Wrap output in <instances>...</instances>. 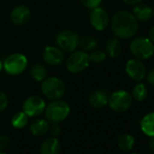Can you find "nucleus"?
<instances>
[{
    "instance_id": "nucleus-34",
    "label": "nucleus",
    "mask_w": 154,
    "mask_h": 154,
    "mask_svg": "<svg viewBox=\"0 0 154 154\" xmlns=\"http://www.w3.org/2000/svg\"><path fill=\"white\" fill-rule=\"evenodd\" d=\"M2 70H3V62L0 60V72H1Z\"/></svg>"
},
{
    "instance_id": "nucleus-1",
    "label": "nucleus",
    "mask_w": 154,
    "mask_h": 154,
    "mask_svg": "<svg viewBox=\"0 0 154 154\" xmlns=\"http://www.w3.org/2000/svg\"><path fill=\"white\" fill-rule=\"evenodd\" d=\"M112 32L118 39H128L135 35L138 30V21L131 12L121 10L116 12L111 21Z\"/></svg>"
},
{
    "instance_id": "nucleus-37",
    "label": "nucleus",
    "mask_w": 154,
    "mask_h": 154,
    "mask_svg": "<svg viewBox=\"0 0 154 154\" xmlns=\"http://www.w3.org/2000/svg\"><path fill=\"white\" fill-rule=\"evenodd\" d=\"M149 154H154V151H152V152H150V153H149Z\"/></svg>"
},
{
    "instance_id": "nucleus-6",
    "label": "nucleus",
    "mask_w": 154,
    "mask_h": 154,
    "mask_svg": "<svg viewBox=\"0 0 154 154\" xmlns=\"http://www.w3.org/2000/svg\"><path fill=\"white\" fill-rule=\"evenodd\" d=\"M27 65V57L21 53L11 54L3 62V69L10 75H19L23 73Z\"/></svg>"
},
{
    "instance_id": "nucleus-4",
    "label": "nucleus",
    "mask_w": 154,
    "mask_h": 154,
    "mask_svg": "<svg viewBox=\"0 0 154 154\" xmlns=\"http://www.w3.org/2000/svg\"><path fill=\"white\" fill-rule=\"evenodd\" d=\"M130 51L134 58L140 60H147L154 54V43L148 37L138 36L131 40L130 44Z\"/></svg>"
},
{
    "instance_id": "nucleus-13",
    "label": "nucleus",
    "mask_w": 154,
    "mask_h": 154,
    "mask_svg": "<svg viewBox=\"0 0 154 154\" xmlns=\"http://www.w3.org/2000/svg\"><path fill=\"white\" fill-rule=\"evenodd\" d=\"M31 18V11L28 7L25 5H18L15 7L10 13V19L16 26L26 25Z\"/></svg>"
},
{
    "instance_id": "nucleus-23",
    "label": "nucleus",
    "mask_w": 154,
    "mask_h": 154,
    "mask_svg": "<svg viewBox=\"0 0 154 154\" xmlns=\"http://www.w3.org/2000/svg\"><path fill=\"white\" fill-rule=\"evenodd\" d=\"M97 44V40L93 35H84L79 39V46L85 52H91L96 49Z\"/></svg>"
},
{
    "instance_id": "nucleus-5",
    "label": "nucleus",
    "mask_w": 154,
    "mask_h": 154,
    "mask_svg": "<svg viewBox=\"0 0 154 154\" xmlns=\"http://www.w3.org/2000/svg\"><path fill=\"white\" fill-rule=\"evenodd\" d=\"M89 54L83 50H75L66 59V69L71 73H80L90 65Z\"/></svg>"
},
{
    "instance_id": "nucleus-17",
    "label": "nucleus",
    "mask_w": 154,
    "mask_h": 154,
    "mask_svg": "<svg viewBox=\"0 0 154 154\" xmlns=\"http://www.w3.org/2000/svg\"><path fill=\"white\" fill-rule=\"evenodd\" d=\"M141 131L148 137H154V112L144 115L140 123Z\"/></svg>"
},
{
    "instance_id": "nucleus-16",
    "label": "nucleus",
    "mask_w": 154,
    "mask_h": 154,
    "mask_svg": "<svg viewBox=\"0 0 154 154\" xmlns=\"http://www.w3.org/2000/svg\"><path fill=\"white\" fill-rule=\"evenodd\" d=\"M132 14L137 21L147 22L152 17V8L144 3H139L134 6Z\"/></svg>"
},
{
    "instance_id": "nucleus-21",
    "label": "nucleus",
    "mask_w": 154,
    "mask_h": 154,
    "mask_svg": "<svg viewBox=\"0 0 154 154\" xmlns=\"http://www.w3.org/2000/svg\"><path fill=\"white\" fill-rule=\"evenodd\" d=\"M31 77L36 82H42L47 76V70L43 63H35L30 69Z\"/></svg>"
},
{
    "instance_id": "nucleus-27",
    "label": "nucleus",
    "mask_w": 154,
    "mask_h": 154,
    "mask_svg": "<svg viewBox=\"0 0 154 154\" xmlns=\"http://www.w3.org/2000/svg\"><path fill=\"white\" fill-rule=\"evenodd\" d=\"M8 106V95L0 90V112H2Z\"/></svg>"
},
{
    "instance_id": "nucleus-18",
    "label": "nucleus",
    "mask_w": 154,
    "mask_h": 154,
    "mask_svg": "<svg viewBox=\"0 0 154 154\" xmlns=\"http://www.w3.org/2000/svg\"><path fill=\"white\" fill-rule=\"evenodd\" d=\"M50 123L45 119H36L30 124V131L35 136H43L49 131Z\"/></svg>"
},
{
    "instance_id": "nucleus-31",
    "label": "nucleus",
    "mask_w": 154,
    "mask_h": 154,
    "mask_svg": "<svg viewBox=\"0 0 154 154\" xmlns=\"http://www.w3.org/2000/svg\"><path fill=\"white\" fill-rule=\"evenodd\" d=\"M122 1L125 4H128V5H131V6H135L137 4L140 3L142 0H122Z\"/></svg>"
},
{
    "instance_id": "nucleus-38",
    "label": "nucleus",
    "mask_w": 154,
    "mask_h": 154,
    "mask_svg": "<svg viewBox=\"0 0 154 154\" xmlns=\"http://www.w3.org/2000/svg\"><path fill=\"white\" fill-rule=\"evenodd\" d=\"M131 154H139V153H131Z\"/></svg>"
},
{
    "instance_id": "nucleus-26",
    "label": "nucleus",
    "mask_w": 154,
    "mask_h": 154,
    "mask_svg": "<svg viewBox=\"0 0 154 154\" xmlns=\"http://www.w3.org/2000/svg\"><path fill=\"white\" fill-rule=\"evenodd\" d=\"M80 1L85 8L93 9L97 7H100L103 0H80Z\"/></svg>"
},
{
    "instance_id": "nucleus-32",
    "label": "nucleus",
    "mask_w": 154,
    "mask_h": 154,
    "mask_svg": "<svg viewBox=\"0 0 154 154\" xmlns=\"http://www.w3.org/2000/svg\"><path fill=\"white\" fill-rule=\"evenodd\" d=\"M148 38L152 42L154 43V26H152L149 31V34H148Z\"/></svg>"
},
{
    "instance_id": "nucleus-33",
    "label": "nucleus",
    "mask_w": 154,
    "mask_h": 154,
    "mask_svg": "<svg viewBox=\"0 0 154 154\" xmlns=\"http://www.w3.org/2000/svg\"><path fill=\"white\" fill-rule=\"evenodd\" d=\"M148 146L151 149V151H154V137H149L148 141Z\"/></svg>"
},
{
    "instance_id": "nucleus-2",
    "label": "nucleus",
    "mask_w": 154,
    "mask_h": 154,
    "mask_svg": "<svg viewBox=\"0 0 154 154\" xmlns=\"http://www.w3.org/2000/svg\"><path fill=\"white\" fill-rule=\"evenodd\" d=\"M70 105L61 99L54 100L49 103L45 109V120L49 123H60L70 114Z\"/></svg>"
},
{
    "instance_id": "nucleus-35",
    "label": "nucleus",
    "mask_w": 154,
    "mask_h": 154,
    "mask_svg": "<svg viewBox=\"0 0 154 154\" xmlns=\"http://www.w3.org/2000/svg\"><path fill=\"white\" fill-rule=\"evenodd\" d=\"M152 17H154V6H153V8H152Z\"/></svg>"
},
{
    "instance_id": "nucleus-24",
    "label": "nucleus",
    "mask_w": 154,
    "mask_h": 154,
    "mask_svg": "<svg viewBox=\"0 0 154 154\" xmlns=\"http://www.w3.org/2000/svg\"><path fill=\"white\" fill-rule=\"evenodd\" d=\"M147 96H148V89L146 85L139 82L132 89L131 92L132 99L137 102H142L147 98Z\"/></svg>"
},
{
    "instance_id": "nucleus-22",
    "label": "nucleus",
    "mask_w": 154,
    "mask_h": 154,
    "mask_svg": "<svg viewBox=\"0 0 154 154\" xmlns=\"http://www.w3.org/2000/svg\"><path fill=\"white\" fill-rule=\"evenodd\" d=\"M28 122H29V116L26 113H25L23 111L15 113L11 119L12 126L16 129H23L28 124Z\"/></svg>"
},
{
    "instance_id": "nucleus-9",
    "label": "nucleus",
    "mask_w": 154,
    "mask_h": 154,
    "mask_svg": "<svg viewBox=\"0 0 154 154\" xmlns=\"http://www.w3.org/2000/svg\"><path fill=\"white\" fill-rule=\"evenodd\" d=\"M45 101L41 96L32 95L23 103L22 111L29 117H37L45 112Z\"/></svg>"
},
{
    "instance_id": "nucleus-19",
    "label": "nucleus",
    "mask_w": 154,
    "mask_h": 154,
    "mask_svg": "<svg viewBox=\"0 0 154 154\" xmlns=\"http://www.w3.org/2000/svg\"><path fill=\"white\" fill-rule=\"evenodd\" d=\"M105 53L107 55H109L112 58H115L120 55V54L122 53V45L120 40L117 37L110 38L106 42Z\"/></svg>"
},
{
    "instance_id": "nucleus-36",
    "label": "nucleus",
    "mask_w": 154,
    "mask_h": 154,
    "mask_svg": "<svg viewBox=\"0 0 154 154\" xmlns=\"http://www.w3.org/2000/svg\"><path fill=\"white\" fill-rule=\"evenodd\" d=\"M0 154H7V153L4 152V151H0Z\"/></svg>"
},
{
    "instance_id": "nucleus-14",
    "label": "nucleus",
    "mask_w": 154,
    "mask_h": 154,
    "mask_svg": "<svg viewBox=\"0 0 154 154\" xmlns=\"http://www.w3.org/2000/svg\"><path fill=\"white\" fill-rule=\"evenodd\" d=\"M109 94L103 90H96L93 92L89 96V103L95 109H102L108 105Z\"/></svg>"
},
{
    "instance_id": "nucleus-10",
    "label": "nucleus",
    "mask_w": 154,
    "mask_h": 154,
    "mask_svg": "<svg viewBox=\"0 0 154 154\" xmlns=\"http://www.w3.org/2000/svg\"><path fill=\"white\" fill-rule=\"evenodd\" d=\"M91 26L97 31L101 32L105 30L110 25V17L105 9L101 7L91 9L89 16Z\"/></svg>"
},
{
    "instance_id": "nucleus-28",
    "label": "nucleus",
    "mask_w": 154,
    "mask_h": 154,
    "mask_svg": "<svg viewBox=\"0 0 154 154\" xmlns=\"http://www.w3.org/2000/svg\"><path fill=\"white\" fill-rule=\"evenodd\" d=\"M9 141L10 139L7 135L5 134L0 135V151H3L9 145Z\"/></svg>"
},
{
    "instance_id": "nucleus-30",
    "label": "nucleus",
    "mask_w": 154,
    "mask_h": 154,
    "mask_svg": "<svg viewBox=\"0 0 154 154\" xmlns=\"http://www.w3.org/2000/svg\"><path fill=\"white\" fill-rule=\"evenodd\" d=\"M146 79H147V82L154 86V69H151L150 71H149L148 72H146Z\"/></svg>"
},
{
    "instance_id": "nucleus-15",
    "label": "nucleus",
    "mask_w": 154,
    "mask_h": 154,
    "mask_svg": "<svg viewBox=\"0 0 154 154\" xmlns=\"http://www.w3.org/2000/svg\"><path fill=\"white\" fill-rule=\"evenodd\" d=\"M60 142L57 137H48L46 138L40 146V154H59L60 151Z\"/></svg>"
},
{
    "instance_id": "nucleus-20",
    "label": "nucleus",
    "mask_w": 154,
    "mask_h": 154,
    "mask_svg": "<svg viewBox=\"0 0 154 154\" xmlns=\"http://www.w3.org/2000/svg\"><path fill=\"white\" fill-rule=\"evenodd\" d=\"M118 147L122 151H130L133 149L135 144L134 137L129 133H123L119 136L117 141Z\"/></svg>"
},
{
    "instance_id": "nucleus-7",
    "label": "nucleus",
    "mask_w": 154,
    "mask_h": 154,
    "mask_svg": "<svg viewBox=\"0 0 154 154\" xmlns=\"http://www.w3.org/2000/svg\"><path fill=\"white\" fill-rule=\"evenodd\" d=\"M80 36L74 31L62 30L55 36V42L57 46L63 52L72 53L79 46Z\"/></svg>"
},
{
    "instance_id": "nucleus-3",
    "label": "nucleus",
    "mask_w": 154,
    "mask_h": 154,
    "mask_svg": "<svg viewBox=\"0 0 154 154\" xmlns=\"http://www.w3.org/2000/svg\"><path fill=\"white\" fill-rule=\"evenodd\" d=\"M66 91V86L63 81L56 76L46 77L41 82V92L43 95L48 100L61 99Z\"/></svg>"
},
{
    "instance_id": "nucleus-11",
    "label": "nucleus",
    "mask_w": 154,
    "mask_h": 154,
    "mask_svg": "<svg viewBox=\"0 0 154 154\" xmlns=\"http://www.w3.org/2000/svg\"><path fill=\"white\" fill-rule=\"evenodd\" d=\"M125 72L130 78L135 82H140L146 76V67L141 60L132 58L127 61L125 64Z\"/></svg>"
},
{
    "instance_id": "nucleus-12",
    "label": "nucleus",
    "mask_w": 154,
    "mask_h": 154,
    "mask_svg": "<svg viewBox=\"0 0 154 154\" xmlns=\"http://www.w3.org/2000/svg\"><path fill=\"white\" fill-rule=\"evenodd\" d=\"M43 60L48 65H59L64 61V52L58 46L46 45L43 52Z\"/></svg>"
},
{
    "instance_id": "nucleus-8",
    "label": "nucleus",
    "mask_w": 154,
    "mask_h": 154,
    "mask_svg": "<svg viewBox=\"0 0 154 154\" xmlns=\"http://www.w3.org/2000/svg\"><path fill=\"white\" fill-rule=\"evenodd\" d=\"M132 100L131 94H130L127 91L118 90L109 95L108 105L114 112H123L130 109Z\"/></svg>"
},
{
    "instance_id": "nucleus-29",
    "label": "nucleus",
    "mask_w": 154,
    "mask_h": 154,
    "mask_svg": "<svg viewBox=\"0 0 154 154\" xmlns=\"http://www.w3.org/2000/svg\"><path fill=\"white\" fill-rule=\"evenodd\" d=\"M51 135L54 137H57L61 132V128L59 126V123H51V126H49V131Z\"/></svg>"
},
{
    "instance_id": "nucleus-25",
    "label": "nucleus",
    "mask_w": 154,
    "mask_h": 154,
    "mask_svg": "<svg viewBox=\"0 0 154 154\" xmlns=\"http://www.w3.org/2000/svg\"><path fill=\"white\" fill-rule=\"evenodd\" d=\"M106 53L102 51V50H98V49H94L93 51L90 52L89 54V58H90V61L93 62V63H102L103 62L105 59H106Z\"/></svg>"
}]
</instances>
